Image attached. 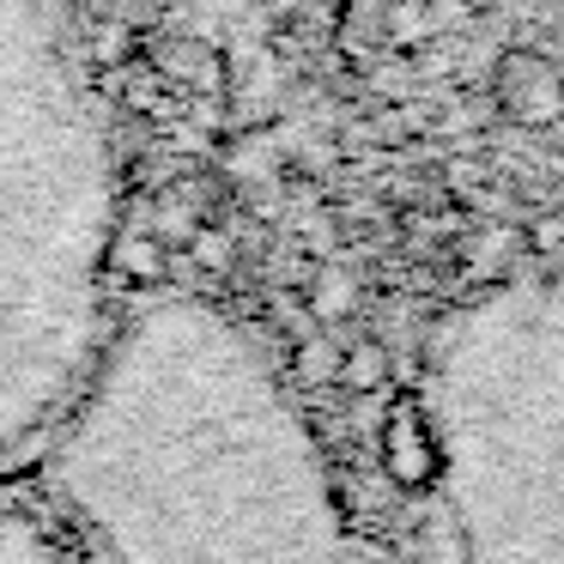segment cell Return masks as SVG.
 I'll return each mask as SVG.
<instances>
[{"mask_svg": "<svg viewBox=\"0 0 564 564\" xmlns=\"http://www.w3.org/2000/svg\"><path fill=\"white\" fill-rule=\"evenodd\" d=\"M0 564H91L86 534L37 474L0 479Z\"/></svg>", "mask_w": 564, "mask_h": 564, "instance_id": "obj_4", "label": "cell"}, {"mask_svg": "<svg viewBox=\"0 0 564 564\" xmlns=\"http://www.w3.org/2000/svg\"><path fill=\"white\" fill-rule=\"evenodd\" d=\"M406 437L419 564H564V256L449 310Z\"/></svg>", "mask_w": 564, "mask_h": 564, "instance_id": "obj_3", "label": "cell"}, {"mask_svg": "<svg viewBox=\"0 0 564 564\" xmlns=\"http://www.w3.org/2000/svg\"><path fill=\"white\" fill-rule=\"evenodd\" d=\"M31 474L91 564H401L352 522L261 334L188 292L122 310Z\"/></svg>", "mask_w": 564, "mask_h": 564, "instance_id": "obj_1", "label": "cell"}, {"mask_svg": "<svg viewBox=\"0 0 564 564\" xmlns=\"http://www.w3.org/2000/svg\"><path fill=\"white\" fill-rule=\"evenodd\" d=\"M122 152L62 0H0V479L91 389L116 304Z\"/></svg>", "mask_w": 564, "mask_h": 564, "instance_id": "obj_2", "label": "cell"}]
</instances>
